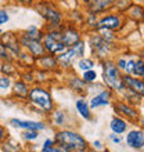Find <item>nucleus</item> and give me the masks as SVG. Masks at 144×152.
I'll return each mask as SVG.
<instances>
[{"mask_svg":"<svg viewBox=\"0 0 144 152\" xmlns=\"http://www.w3.org/2000/svg\"><path fill=\"white\" fill-rule=\"evenodd\" d=\"M44 21V29H60L65 22V14L56 0H36L32 6Z\"/></svg>","mask_w":144,"mask_h":152,"instance_id":"1","label":"nucleus"},{"mask_svg":"<svg viewBox=\"0 0 144 152\" xmlns=\"http://www.w3.org/2000/svg\"><path fill=\"white\" fill-rule=\"evenodd\" d=\"M26 102L32 107V109L36 113L42 116H48L53 112V109L56 108V102H54L51 91L43 84L31 86Z\"/></svg>","mask_w":144,"mask_h":152,"instance_id":"2","label":"nucleus"},{"mask_svg":"<svg viewBox=\"0 0 144 152\" xmlns=\"http://www.w3.org/2000/svg\"><path fill=\"white\" fill-rule=\"evenodd\" d=\"M57 144L62 145L69 152H89V144L80 133L72 130V129H60L54 133Z\"/></svg>","mask_w":144,"mask_h":152,"instance_id":"3","label":"nucleus"},{"mask_svg":"<svg viewBox=\"0 0 144 152\" xmlns=\"http://www.w3.org/2000/svg\"><path fill=\"white\" fill-rule=\"evenodd\" d=\"M101 68H103V82L107 84L108 87L114 90V91L122 93L125 90V83L122 80V75L120 71L118 69L115 62H112L111 60H104L101 61Z\"/></svg>","mask_w":144,"mask_h":152,"instance_id":"4","label":"nucleus"},{"mask_svg":"<svg viewBox=\"0 0 144 152\" xmlns=\"http://www.w3.org/2000/svg\"><path fill=\"white\" fill-rule=\"evenodd\" d=\"M42 42H43V46L46 48V53L53 54V56H58L60 53H62L67 48L61 43L60 29H44Z\"/></svg>","mask_w":144,"mask_h":152,"instance_id":"5","label":"nucleus"},{"mask_svg":"<svg viewBox=\"0 0 144 152\" xmlns=\"http://www.w3.org/2000/svg\"><path fill=\"white\" fill-rule=\"evenodd\" d=\"M60 33H61V43L64 44L67 48L72 47L79 40H82V33L78 29V26L73 22H69V21H65L64 24L61 25Z\"/></svg>","mask_w":144,"mask_h":152,"instance_id":"6","label":"nucleus"},{"mask_svg":"<svg viewBox=\"0 0 144 152\" xmlns=\"http://www.w3.org/2000/svg\"><path fill=\"white\" fill-rule=\"evenodd\" d=\"M18 39H20V43H21V47L22 50L28 51L29 54L35 58L37 57H42L46 54V48L43 46V42L39 39H31L25 35L24 32H20L18 33Z\"/></svg>","mask_w":144,"mask_h":152,"instance_id":"7","label":"nucleus"},{"mask_svg":"<svg viewBox=\"0 0 144 152\" xmlns=\"http://www.w3.org/2000/svg\"><path fill=\"white\" fill-rule=\"evenodd\" d=\"M89 44L92 47L93 56L96 58H98L100 61H104L105 57L111 51V42H107L105 39H103L98 33L92 35L89 37Z\"/></svg>","mask_w":144,"mask_h":152,"instance_id":"8","label":"nucleus"},{"mask_svg":"<svg viewBox=\"0 0 144 152\" xmlns=\"http://www.w3.org/2000/svg\"><path fill=\"white\" fill-rule=\"evenodd\" d=\"M0 42L6 46L10 54L12 56L14 60L18 58V56L21 54L22 51V47H21V43H20V39H18V33L12 32V31H6L0 35Z\"/></svg>","mask_w":144,"mask_h":152,"instance_id":"9","label":"nucleus"},{"mask_svg":"<svg viewBox=\"0 0 144 152\" xmlns=\"http://www.w3.org/2000/svg\"><path fill=\"white\" fill-rule=\"evenodd\" d=\"M8 124L11 127L20 129V130H35V132H43L47 129V124L43 120H31V119H20L12 118L8 120Z\"/></svg>","mask_w":144,"mask_h":152,"instance_id":"10","label":"nucleus"},{"mask_svg":"<svg viewBox=\"0 0 144 152\" xmlns=\"http://www.w3.org/2000/svg\"><path fill=\"white\" fill-rule=\"evenodd\" d=\"M35 68L43 69V71L50 73L62 72L60 68V64H58V60H57V56H53V54H48V53H46L42 57L35 58Z\"/></svg>","mask_w":144,"mask_h":152,"instance_id":"11","label":"nucleus"},{"mask_svg":"<svg viewBox=\"0 0 144 152\" xmlns=\"http://www.w3.org/2000/svg\"><path fill=\"white\" fill-rule=\"evenodd\" d=\"M114 1L115 0H80V3L86 8V11L97 14V15L111 10Z\"/></svg>","mask_w":144,"mask_h":152,"instance_id":"12","label":"nucleus"},{"mask_svg":"<svg viewBox=\"0 0 144 152\" xmlns=\"http://www.w3.org/2000/svg\"><path fill=\"white\" fill-rule=\"evenodd\" d=\"M123 26V18L119 12L118 14H107L98 18L97 28H107L111 31H119Z\"/></svg>","mask_w":144,"mask_h":152,"instance_id":"13","label":"nucleus"},{"mask_svg":"<svg viewBox=\"0 0 144 152\" xmlns=\"http://www.w3.org/2000/svg\"><path fill=\"white\" fill-rule=\"evenodd\" d=\"M78 58H79V57H78V54H76L73 47L65 48L64 51L60 53V54L57 56V60H58L61 71H71Z\"/></svg>","mask_w":144,"mask_h":152,"instance_id":"14","label":"nucleus"},{"mask_svg":"<svg viewBox=\"0 0 144 152\" xmlns=\"http://www.w3.org/2000/svg\"><path fill=\"white\" fill-rule=\"evenodd\" d=\"M29 90H31V86L28 83H25L22 79L17 77L14 82H12L11 86V96L18 101H26L29 94Z\"/></svg>","mask_w":144,"mask_h":152,"instance_id":"15","label":"nucleus"},{"mask_svg":"<svg viewBox=\"0 0 144 152\" xmlns=\"http://www.w3.org/2000/svg\"><path fill=\"white\" fill-rule=\"evenodd\" d=\"M122 80L125 83V87L134 91L140 97H144V80L140 77H133L132 75H122Z\"/></svg>","mask_w":144,"mask_h":152,"instance_id":"16","label":"nucleus"},{"mask_svg":"<svg viewBox=\"0 0 144 152\" xmlns=\"http://www.w3.org/2000/svg\"><path fill=\"white\" fill-rule=\"evenodd\" d=\"M126 144L133 149L144 148V132L140 129H133L126 134Z\"/></svg>","mask_w":144,"mask_h":152,"instance_id":"17","label":"nucleus"},{"mask_svg":"<svg viewBox=\"0 0 144 152\" xmlns=\"http://www.w3.org/2000/svg\"><path fill=\"white\" fill-rule=\"evenodd\" d=\"M111 98H112V90L105 88L98 94H96L94 97H92V100L89 101V105H90L92 109H96L98 107H104V105H109Z\"/></svg>","mask_w":144,"mask_h":152,"instance_id":"18","label":"nucleus"},{"mask_svg":"<svg viewBox=\"0 0 144 152\" xmlns=\"http://www.w3.org/2000/svg\"><path fill=\"white\" fill-rule=\"evenodd\" d=\"M114 108H115V112L120 113V115L125 116V118H128L129 120H137L139 118H140L139 111H136L130 104L120 102L119 101V102H116V104L114 105Z\"/></svg>","mask_w":144,"mask_h":152,"instance_id":"19","label":"nucleus"},{"mask_svg":"<svg viewBox=\"0 0 144 152\" xmlns=\"http://www.w3.org/2000/svg\"><path fill=\"white\" fill-rule=\"evenodd\" d=\"M67 86H68L71 90H73L75 93L83 94V96L89 90V84L86 83L82 77H79V76H76V75H72L67 79Z\"/></svg>","mask_w":144,"mask_h":152,"instance_id":"20","label":"nucleus"},{"mask_svg":"<svg viewBox=\"0 0 144 152\" xmlns=\"http://www.w3.org/2000/svg\"><path fill=\"white\" fill-rule=\"evenodd\" d=\"M48 118H50V122H51L53 126H56L58 129H65L67 122H68V116H67V112L64 109L54 108L53 112L48 115Z\"/></svg>","mask_w":144,"mask_h":152,"instance_id":"21","label":"nucleus"},{"mask_svg":"<svg viewBox=\"0 0 144 152\" xmlns=\"http://www.w3.org/2000/svg\"><path fill=\"white\" fill-rule=\"evenodd\" d=\"M20 66L17 64L15 60L11 61H3L0 64V73L6 76H10V77H18L20 76Z\"/></svg>","mask_w":144,"mask_h":152,"instance_id":"22","label":"nucleus"},{"mask_svg":"<svg viewBox=\"0 0 144 152\" xmlns=\"http://www.w3.org/2000/svg\"><path fill=\"white\" fill-rule=\"evenodd\" d=\"M0 152H24V148L20 141L8 136L6 140L0 144Z\"/></svg>","mask_w":144,"mask_h":152,"instance_id":"23","label":"nucleus"},{"mask_svg":"<svg viewBox=\"0 0 144 152\" xmlns=\"http://www.w3.org/2000/svg\"><path fill=\"white\" fill-rule=\"evenodd\" d=\"M75 108H76V111H78V113L80 115L82 119L90 120L93 118L92 108H90V105H89L87 101L83 100V98H78V100L75 101Z\"/></svg>","mask_w":144,"mask_h":152,"instance_id":"24","label":"nucleus"},{"mask_svg":"<svg viewBox=\"0 0 144 152\" xmlns=\"http://www.w3.org/2000/svg\"><path fill=\"white\" fill-rule=\"evenodd\" d=\"M143 11H144V6H141L140 3H132L126 10V15L130 20L139 22V21H143Z\"/></svg>","mask_w":144,"mask_h":152,"instance_id":"25","label":"nucleus"},{"mask_svg":"<svg viewBox=\"0 0 144 152\" xmlns=\"http://www.w3.org/2000/svg\"><path fill=\"white\" fill-rule=\"evenodd\" d=\"M15 61H17V64H18V66L22 69H28V68H33L35 66V57H32L25 50L21 51V54L18 56V58Z\"/></svg>","mask_w":144,"mask_h":152,"instance_id":"26","label":"nucleus"},{"mask_svg":"<svg viewBox=\"0 0 144 152\" xmlns=\"http://www.w3.org/2000/svg\"><path fill=\"white\" fill-rule=\"evenodd\" d=\"M109 127H111L112 133L115 134H122L128 130V122L122 118H114L109 123Z\"/></svg>","mask_w":144,"mask_h":152,"instance_id":"27","label":"nucleus"},{"mask_svg":"<svg viewBox=\"0 0 144 152\" xmlns=\"http://www.w3.org/2000/svg\"><path fill=\"white\" fill-rule=\"evenodd\" d=\"M33 76H35V84H43L44 86L51 80V73L39 68H33Z\"/></svg>","mask_w":144,"mask_h":152,"instance_id":"28","label":"nucleus"},{"mask_svg":"<svg viewBox=\"0 0 144 152\" xmlns=\"http://www.w3.org/2000/svg\"><path fill=\"white\" fill-rule=\"evenodd\" d=\"M12 77L0 73V94L1 96H8L11 93V86H12Z\"/></svg>","mask_w":144,"mask_h":152,"instance_id":"29","label":"nucleus"},{"mask_svg":"<svg viewBox=\"0 0 144 152\" xmlns=\"http://www.w3.org/2000/svg\"><path fill=\"white\" fill-rule=\"evenodd\" d=\"M94 60L93 58H87V57H82V58H78L75 62V66L78 68V71L80 72H84V71H89V69H93L94 68Z\"/></svg>","mask_w":144,"mask_h":152,"instance_id":"30","label":"nucleus"},{"mask_svg":"<svg viewBox=\"0 0 144 152\" xmlns=\"http://www.w3.org/2000/svg\"><path fill=\"white\" fill-rule=\"evenodd\" d=\"M22 32H24L28 37H31V39L42 40L43 39V35H44V29H39L36 25H29L28 28L25 29V31H22Z\"/></svg>","mask_w":144,"mask_h":152,"instance_id":"31","label":"nucleus"},{"mask_svg":"<svg viewBox=\"0 0 144 152\" xmlns=\"http://www.w3.org/2000/svg\"><path fill=\"white\" fill-rule=\"evenodd\" d=\"M20 79H22L25 83H28L29 86H33L35 84V76H33V69L28 68V69H22L20 72Z\"/></svg>","mask_w":144,"mask_h":152,"instance_id":"32","label":"nucleus"},{"mask_svg":"<svg viewBox=\"0 0 144 152\" xmlns=\"http://www.w3.org/2000/svg\"><path fill=\"white\" fill-rule=\"evenodd\" d=\"M132 75H134L136 77H144V60L143 58H139V60L134 61Z\"/></svg>","mask_w":144,"mask_h":152,"instance_id":"33","label":"nucleus"},{"mask_svg":"<svg viewBox=\"0 0 144 152\" xmlns=\"http://www.w3.org/2000/svg\"><path fill=\"white\" fill-rule=\"evenodd\" d=\"M39 132H35V130H22L21 133V137L24 141H28V142H32V141H36L39 138Z\"/></svg>","mask_w":144,"mask_h":152,"instance_id":"34","label":"nucleus"},{"mask_svg":"<svg viewBox=\"0 0 144 152\" xmlns=\"http://www.w3.org/2000/svg\"><path fill=\"white\" fill-rule=\"evenodd\" d=\"M132 3H133L132 0H115L112 7H115L116 11H119V14H120V12L126 11V10L129 8V6H130Z\"/></svg>","mask_w":144,"mask_h":152,"instance_id":"35","label":"nucleus"},{"mask_svg":"<svg viewBox=\"0 0 144 152\" xmlns=\"http://www.w3.org/2000/svg\"><path fill=\"white\" fill-rule=\"evenodd\" d=\"M96 29H97V33H98L103 39L107 40V42H112V40L115 39V33H114V31H111V29H107V28H96Z\"/></svg>","mask_w":144,"mask_h":152,"instance_id":"36","label":"nucleus"},{"mask_svg":"<svg viewBox=\"0 0 144 152\" xmlns=\"http://www.w3.org/2000/svg\"><path fill=\"white\" fill-rule=\"evenodd\" d=\"M82 79H83L87 84L94 83V82H96V79H97V72L94 71V69L84 71V72H82Z\"/></svg>","mask_w":144,"mask_h":152,"instance_id":"37","label":"nucleus"},{"mask_svg":"<svg viewBox=\"0 0 144 152\" xmlns=\"http://www.w3.org/2000/svg\"><path fill=\"white\" fill-rule=\"evenodd\" d=\"M97 22H98V18H97V14H93V12H87L86 15V20H84V24L89 25L92 29L97 28Z\"/></svg>","mask_w":144,"mask_h":152,"instance_id":"38","label":"nucleus"},{"mask_svg":"<svg viewBox=\"0 0 144 152\" xmlns=\"http://www.w3.org/2000/svg\"><path fill=\"white\" fill-rule=\"evenodd\" d=\"M11 60H14L12 56L10 54V51H8L7 48H6V46L0 42V62H3V61H11Z\"/></svg>","mask_w":144,"mask_h":152,"instance_id":"39","label":"nucleus"},{"mask_svg":"<svg viewBox=\"0 0 144 152\" xmlns=\"http://www.w3.org/2000/svg\"><path fill=\"white\" fill-rule=\"evenodd\" d=\"M40 152H69V151H67L62 145H60V144H57L56 142L54 145L48 147V148H42L40 149Z\"/></svg>","mask_w":144,"mask_h":152,"instance_id":"40","label":"nucleus"},{"mask_svg":"<svg viewBox=\"0 0 144 152\" xmlns=\"http://www.w3.org/2000/svg\"><path fill=\"white\" fill-rule=\"evenodd\" d=\"M10 21V14L6 8H0V26L4 24H7Z\"/></svg>","mask_w":144,"mask_h":152,"instance_id":"41","label":"nucleus"},{"mask_svg":"<svg viewBox=\"0 0 144 152\" xmlns=\"http://www.w3.org/2000/svg\"><path fill=\"white\" fill-rule=\"evenodd\" d=\"M134 61L136 60H132V58L126 60V66H125V73H126V75H132L133 66H134Z\"/></svg>","mask_w":144,"mask_h":152,"instance_id":"42","label":"nucleus"},{"mask_svg":"<svg viewBox=\"0 0 144 152\" xmlns=\"http://www.w3.org/2000/svg\"><path fill=\"white\" fill-rule=\"evenodd\" d=\"M7 137H8V132H7V129H6V126L0 124V144H1Z\"/></svg>","mask_w":144,"mask_h":152,"instance_id":"43","label":"nucleus"},{"mask_svg":"<svg viewBox=\"0 0 144 152\" xmlns=\"http://www.w3.org/2000/svg\"><path fill=\"white\" fill-rule=\"evenodd\" d=\"M14 1L20 6H24V7H32L36 0H14Z\"/></svg>","mask_w":144,"mask_h":152,"instance_id":"44","label":"nucleus"},{"mask_svg":"<svg viewBox=\"0 0 144 152\" xmlns=\"http://www.w3.org/2000/svg\"><path fill=\"white\" fill-rule=\"evenodd\" d=\"M56 144V140L54 138H46L43 141V145H42V148H48V147H51V145Z\"/></svg>","mask_w":144,"mask_h":152,"instance_id":"45","label":"nucleus"},{"mask_svg":"<svg viewBox=\"0 0 144 152\" xmlns=\"http://www.w3.org/2000/svg\"><path fill=\"white\" fill-rule=\"evenodd\" d=\"M116 66L119 71H125V66H126V60L125 58H119V60L116 61Z\"/></svg>","mask_w":144,"mask_h":152,"instance_id":"46","label":"nucleus"},{"mask_svg":"<svg viewBox=\"0 0 144 152\" xmlns=\"http://www.w3.org/2000/svg\"><path fill=\"white\" fill-rule=\"evenodd\" d=\"M109 138H111V141L114 142V144H120V137H119V134L112 133L111 136H109Z\"/></svg>","mask_w":144,"mask_h":152,"instance_id":"47","label":"nucleus"},{"mask_svg":"<svg viewBox=\"0 0 144 152\" xmlns=\"http://www.w3.org/2000/svg\"><path fill=\"white\" fill-rule=\"evenodd\" d=\"M93 147H94V148H97V149H101V148H103V144H101L100 140H96L94 142H93Z\"/></svg>","mask_w":144,"mask_h":152,"instance_id":"48","label":"nucleus"},{"mask_svg":"<svg viewBox=\"0 0 144 152\" xmlns=\"http://www.w3.org/2000/svg\"><path fill=\"white\" fill-rule=\"evenodd\" d=\"M133 3H144V0H132Z\"/></svg>","mask_w":144,"mask_h":152,"instance_id":"49","label":"nucleus"},{"mask_svg":"<svg viewBox=\"0 0 144 152\" xmlns=\"http://www.w3.org/2000/svg\"><path fill=\"white\" fill-rule=\"evenodd\" d=\"M57 3H62V1H68V0H56Z\"/></svg>","mask_w":144,"mask_h":152,"instance_id":"50","label":"nucleus"},{"mask_svg":"<svg viewBox=\"0 0 144 152\" xmlns=\"http://www.w3.org/2000/svg\"><path fill=\"white\" fill-rule=\"evenodd\" d=\"M1 104H3V101H1V98H0V108H1Z\"/></svg>","mask_w":144,"mask_h":152,"instance_id":"51","label":"nucleus"},{"mask_svg":"<svg viewBox=\"0 0 144 152\" xmlns=\"http://www.w3.org/2000/svg\"><path fill=\"white\" fill-rule=\"evenodd\" d=\"M1 33H3V31H1V29H0V35H1Z\"/></svg>","mask_w":144,"mask_h":152,"instance_id":"52","label":"nucleus"},{"mask_svg":"<svg viewBox=\"0 0 144 152\" xmlns=\"http://www.w3.org/2000/svg\"><path fill=\"white\" fill-rule=\"evenodd\" d=\"M143 21H144V11H143Z\"/></svg>","mask_w":144,"mask_h":152,"instance_id":"53","label":"nucleus"},{"mask_svg":"<svg viewBox=\"0 0 144 152\" xmlns=\"http://www.w3.org/2000/svg\"><path fill=\"white\" fill-rule=\"evenodd\" d=\"M0 64H1V62H0Z\"/></svg>","mask_w":144,"mask_h":152,"instance_id":"54","label":"nucleus"},{"mask_svg":"<svg viewBox=\"0 0 144 152\" xmlns=\"http://www.w3.org/2000/svg\"><path fill=\"white\" fill-rule=\"evenodd\" d=\"M143 80H144V79H143Z\"/></svg>","mask_w":144,"mask_h":152,"instance_id":"55","label":"nucleus"}]
</instances>
